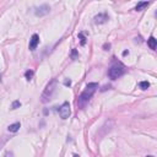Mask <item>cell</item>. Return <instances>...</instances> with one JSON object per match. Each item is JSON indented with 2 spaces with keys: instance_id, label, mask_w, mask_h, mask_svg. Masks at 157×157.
Instances as JSON below:
<instances>
[{
  "instance_id": "13",
  "label": "cell",
  "mask_w": 157,
  "mask_h": 157,
  "mask_svg": "<svg viewBox=\"0 0 157 157\" xmlns=\"http://www.w3.org/2000/svg\"><path fill=\"white\" fill-rule=\"evenodd\" d=\"M21 105V103L18 102V101H15V102H12V105H11V108L12 109H16V108H18Z\"/></svg>"
},
{
  "instance_id": "8",
  "label": "cell",
  "mask_w": 157,
  "mask_h": 157,
  "mask_svg": "<svg viewBox=\"0 0 157 157\" xmlns=\"http://www.w3.org/2000/svg\"><path fill=\"white\" fill-rule=\"evenodd\" d=\"M147 45H148L152 50H155L156 47H157V39H156L155 37H150V38L147 39Z\"/></svg>"
},
{
  "instance_id": "19",
  "label": "cell",
  "mask_w": 157,
  "mask_h": 157,
  "mask_svg": "<svg viewBox=\"0 0 157 157\" xmlns=\"http://www.w3.org/2000/svg\"><path fill=\"white\" fill-rule=\"evenodd\" d=\"M146 157H155V156H146Z\"/></svg>"
},
{
  "instance_id": "11",
  "label": "cell",
  "mask_w": 157,
  "mask_h": 157,
  "mask_svg": "<svg viewBox=\"0 0 157 157\" xmlns=\"http://www.w3.org/2000/svg\"><path fill=\"white\" fill-rule=\"evenodd\" d=\"M139 87H140L141 90H147V88L150 87V82H148V81H141V82L139 83Z\"/></svg>"
},
{
  "instance_id": "2",
  "label": "cell",
  "mask_w": 157,
  "mask_h": 157,
  "mask_svg": "<svg viewBox=\"0 0 157 157\" xmlns=\"http://www.w3.org/2000/svg\"><path fill=\"white\" fill-rule=\"evenodd\" d=\"M55 85H56V80L55 78H53L48 85H47V87L44 88V91H43V93H42V102L43 103H47L50 98H52V96H53V93H54V91H55Z\"/></svg>"
},
{
  "instance_id": "14",
  "label": "cell",
  "mask_w": 157,
  "mask_h": 157,
  "mask_svg": "<svg viewBox=\"0 0 157 157\" xmlns=\"http://www.w3.org/2000/svg\"><path fill=\"white\" fill-rule=\"evenodd\" d=\"M78 37L81 38V44H85V37H83V34H82V33H80V34H78Z\"/></svg>"
},
{
  "instance_id": "7",
  "label": "cell",
  "mask_w": 157,
  "mask_h": 157,
  "mask_svg": "<svg viewBox=\"0 0 157 157\" xmlns=\"http://www.w3.org/2000/svg\"><path fill=\"white\" fill-rule=\"evenodd\" d=\"M109 17H108V15L107 13H98L97 16H94V23H97V25H101V23H104V22H107V20H108Z\"/></svg>"
},
{
  "instance_id": "18",
  "label": "cell",
  "mask_w": 157,
  "mask_h": 157,
  "mask_svg": "<svg viewBox=\"0 0 157 157\" xmlns=\"http://www.w3.org/2000/svg\"><path fill=\"white\" fill-rule=\"evenodd\" d=\"M72 157H78V155H74V156H72Z\"/></svg>"
},
{
  "instance_id": "17",
  "label": "cell",
  "mask_w": 157,
  "mask_h": 157,
  "mask_svg": "<svg viewBox=\"0 0 157 157\" xmlns=\"http://www.w3.org/2000/svg\"><path fill=\"white\" fill-rule=\"evenodd\" d=\"M64 83H65V85H66V86H67V85H69V86H70V85H71V81H70V80H69V81H67V80H66V81H64Z\"/></svg>"
},
{
  "instance_id": "6",
  "label": "cell",
  "mask_w": 157,
  "mask_h": 157,
  "mask_svg": "<svg viewBox=\"0 0 157 157\" xmlns=\"http://www.w3.org/2000/svg\"><path fill=\"white\" fill-rule=\"evenodd\" d=\"M38 44H39V36L38 34H33L31 37V39H29V50H34Z\"/></svg>"
},
{
  "instance_id": "15",
  "label": "cell",
  "mask_w": 157,
  "mask_h": 157,
  "mask_svg": "<svg viewBox=\"0 0 157 157\" xmlns=\"http://www.w3.org/2000/svg\"><path fill=\"white\" fill-rule=\"evenodd\" d=\"M5 157H13V155H12V152H6Z\"/></svg>"
},
{
  "instance_id": "5",
  "label": "cell",
  "mask_w": 157,
  "mask_h": 157,
  "mask_svg": "<svg viewBox=\"0 0 157 157\" xmlns=\"http://www.w3.org/2000/svg\"><path fill=\"white\" fill-rule=\"evenodd\" d=\"M49 11H50V7H49V5H47V4H43V5H40V6H38V7L36 9L34 13H36V16H44V15L49 13Z\"/></svg>"
},
{
  "instance_id": "10",
  "label": "cell",
  "mask_w": 157,
  "mask_h": 157,
  "mask_svg": "<svg viewBox=\"0 0 157 157\" xmlns=\"http://www.w3.org/2000/svg\"><path fill=\"white\" fill-rule=\"evenodd\" d=\"M148 4H150V2H147V1H140V2H137V5L135 6V10H136V11H141L144 7L148 6Z\"/></svg>"
},
{
  "instance_id": "3",
  "label": "cell",
  "mask_w": 157,
  "mask_h": 157,
  "mask_svg": "<svg viewBox=\"0 0 157 157\" xmlns=\"http://www.w3.org/2000/svg\"><path fill=\"white\" fill-rule=\"evenodd\" d=\"M121 75H124V66L120 64H115V65L110 66V69L108 70V76L112 80H117Z\"/></svg>"
},
{
  "instance_id": "20",
  "label": "cell",
  "mask_w": 157,
  "mask_h": 157,
  "mask_svg": "<svg viewBox=\"0 0 157 157\" xmlns=\"http://www.w3.org/2000/svg\"><path fill=\"white\" fill-rule=\"evenodd\" d=\"M0 82H1V76H0Z\"/></svg>"
},
{
  "instance_id": "1",
  "label": "cell",
  "mask_w": 157,
  "mask_h": 157,
  "mask_svg": "<svg viewBox=\"0 0 157 157\" xmlns=\"http://www.w3.org/2000/svg\"><path fill=\"white\" fill-rule=\"evenodd\" d=\"M98 88V83H96V82H91V83H88L87 86H86V88H85V91L80 94V97H78V107H83L85 105V103L86 102H88V99L93 96V93L96 92V90Z\"/></svg>"
},
{
  "instance_id": "9",
  "label": "cell",
  "mask_w": 157,
  "mask_h": 157,
  "mask_svg": "<svg viewBox=\"0 0 157 157\" xmlns=\"http://www.w3.org/2000/svg\"><path fill=\"white\" fill-rule=\"evenodd\" d=\"M20 128H21V124H20V123H13V124L9 125L7 130H9L10 132H16V131H17Z\"/></svg>"
},
{
  "instance_id": "4",
  "label": "cell",
  "mask_w": 157,
  "mask_h": 157,
  "mask_svg": "<svg viewBox=\"0 0 157 157\" xmlns=\"http://www.w3.org/2000/svg\"><path fill=\"white\" fill-rule=\"evenodd\" d=\"M70 113H71V110H70L69 102H64L60 105V108H59V115H60V118L61 119H67L70 117Z\"/></svg>"
},
{
  "instance_id": "12",
  "label": "cell",
  "mask_w": 157,
  "mask_h": 157,
  "mask_svg": "<svg viewBox=\"0 0 157 157\" xmlns=\"http://www.w3.org/2000/svg\"><path fill=\"white\" fill-rule=\"evenodd\" d=\"M33 75H34V71H33V70H27V71L25 72V77H26L28 81H29V80H32Z\"/></svg>"
},
{
  "instance_id": "16",
  "label": "cell",
  "mask_w": 157,
  "mask_h": 157,
  "mask_svg": "<svg viewBox=\"0 0 157 157\" xmlns=\"http://www.w3.org/2000/svg\"><path fill=\"white\" fill-rule=\"evenodd\" d=\"M103 48H104L105 50H109V48H110V44H109V43H108V44H104V47H103Z\"/></svg>"
}]
</instances>
